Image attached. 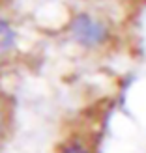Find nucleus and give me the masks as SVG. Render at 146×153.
<instances>
[{"mask_svg":"<svg viewBox=\"0 0 146 153\" xmlns=\"http://www.w3.org/2000/svg\"><path fill=\"white\" fill-rule=\"evenodd\" d=\"M15 43H17L15 28L11 26V22L6 17L0 15V58L10 54V52L15 49Z\"/></svg>","mask_w":146,"mask_h":153,"instance_id":"f03ea898","label":"nucleus"},{"mask_svg":"<svg viewBox=\"0 0 146 153\" xmlns=\"http://www.w3.org/2000/svg\"><path fill=\"white\" fill-rule=\"evenodd\" d=\"M4 125V110H2V106H0V129H2Z\"/></svg>","mask_w":146,"mask_h":153,"instance_id":"20e7f679","label":"nucleus"},{"mask_svg":"<svg viewBox=\"0 0 146 153\" xmlns=\"http://www.w3.org/2000/svg\"><path fill=\"white\" fill-rule=\"evenodd\" d=\"M58 153H94V151H92V148L84 140L73 138V140H67L64 146L60 148Z\"/></svg>","mask_w":146,"mask_h":153,"instance_id":"7ed1b4c3","label":"nucleus"},{"mask_svg":"<svg viewBox=\"0 0 146 153\" xmlns=\"http://www.w3.org/2000/svg\"><path fill=\"white\" fill-rule=\"evenodd\" d=\"M67 32L73 43L84 51H101L109 47L114 39L112 25L105 17L92 11L75 13L70 21Z\"/></svg>","mask_w":146,"mask_h":153,"instance_id":"f257e3e1","label":"nucleus"}]
</instances>
